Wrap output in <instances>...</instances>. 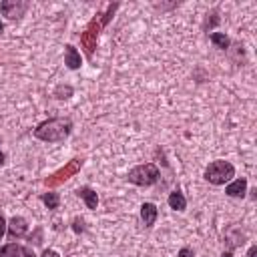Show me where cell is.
Returning a JSON list of instances; mask_svg holds the SVG:
<instances>
[{
    "instance_id": "obj_1",
    "label": "cell",
    "mask_w": 257,
    "mask_h": 257,
    "mask_svg": "<svg viewBox=\"0 0 257 257\" xmlns=\"http://www.w3.org/2000/svg\"><path fill=\"white\" fill-rule=\"evenodd\" d=\"M116 8H118V2L108 4V6H106V12L96 14V16L86 24L84 32L80 34V44H82V48H84V52H86L88 58L94 54V48H96V42H98V34H100V30L108 24V20H110L112 14L116 12Z\"/></svg>"
},
{
    "instance_id": "obj_2",
    "label": "cell",
    "mask_w": 257,
    "mask_h": 257,
    "mask_svg": "<svg viewBox=\"0 0 257 257\" xmlns=\"http://www.w3.org/2000/svg\"><path fill=\"white\" fill-rule=\"evenodd\" d=\"M70 131H72L70 118H48L34 128V137L44 143H60L70 135Z\"/></svg>"
},
{
    "instance_id": "obj_3",
    "label": "cell",
    "mask_w": 257,
    "mask_h": 257,
    "mask_svg": "<svg viewBox=\"0 0 257 257\" xmlns=\"http://www.w3.org/2000/svg\"><path fill=\"white\" fill-rule=\"evenodd\" d=\"M159 177H161L159 167H157V165H153V163L139 165V167L131 169V171H128V175H126L128 183L139 185V187H151V185H155V183L159 181Z\"/></svg>"
},
{
    "instance_id": "obj_4",
    "label": "cell",
    "mask_w": 257,
    "mask_h": 257,
    "mask_svg": "<svg viewBox=\"0 0 257 257\" xmlns=\"http://www.w3.org/2000/svg\"><path fill=\"white\" fill-rule=\"evenodd\" d=\"M235 177V167L229 161H213L205 169V179L211 185H225Z\"/></svg>"
},
{
    "instance_id": "obj_5",
    "label": "cell",
    "mask_w": 257,
    "mask_h": 257,
    "mask_svg": "<svg viewBox=\"0 0 257 257\" xmlns=\"http://www.w3.org/2000/svg\"><path fill=\"white\" fill-rule=\"evenodd\" d=\"M80 167H82V159H72V161H68L64 167H60L58 171H54L50 177H46V179H44V185H46V187H58V185H62L64 181H68L70 177H74V175L80 171Z\"/></svg>"
},
{
    "instance_id": "obj_6",
    "label": "cell",
    "mask_w": 257,
    "mask_h": 257,
    "mask_svg": "<svg viewBox=\"0 0 257 257\" xmlns=\"http://www.w3.org/2000/svg\"><path fill=\"white\" fill-rule=\"evenodd\" d=\"M26 10H28L26 0H4V2H0V12L8 20H18L20 16H24Z\"/></svg>"
},
{
    "instance_id": "obj_7",
    "label": "cell",
    "mask_w": 257,
    "mask_h": 257,
    "mask_svg": "<svg viewBox=\"0 0 257 257\" xmlns=\"http://www.w3.org/2000/svg\"><path fill=\"white\" fill-rule=\"evenodd\" d=\"M0 257H36L30 247H22L18 243H8L0 247Z\"/></svg>"
},
{
    "instance_id": "obj_8",
    "label": "cell",
    "mask_w": 257,
    "mask_h": 257,
    "mask_svg": "<svg viewBox=\"0 0 257 257\" xmlns=\"http://www.w3.org/2000/svg\"><path fill=\"white\" fill-rule=\"evenodd\" d=\"M8 235L12 237V239H18V237H24L26 235V231H28V223H26V219L24 217H12L10 221H8Z\"/></svg>"
},
{
    "instance_id": "obj_9",
    "label": "cell",
    "mask_w": 257,
    "mask_h": 257,
    "mask_svg": "<svg viewBox=\"0 0 257 257\" xmlns=\"http://www.w3.org/2000/svg\"><path fill=\"white\" fill-rule=\"evenodd\" d=\"M157 217H159L157 205H153V203H143L141 205V219H143L145 227H153L155 221H157Z\"/></svg>"
},
{
    "instance_id": "obj_10",
    "label": "cell",
    "mask_w": 257,
    "mask_h": 257,
    "mask_svg": "<svg viewBox=\"0 0 257 257\" xmlns=\"http://www.w3.org/2000/svg\"><path fill=\"white\" fill-rule=\"evenodd\" d=\"M64 48H66V50H64V64H66L70 70L80 68V64H82V60H80V52H78L72 44H66Z\"/></svg>"
},
{
    "instance_id": "obj_11",
    "label": "cell",
    "mask_w": 257,
    "mask_h": 257,
    "mask_svg": "<svg viewBox=\"0 0 257 257\" xmlns=\"http://www.w3.org/2000/svg\"><path fill=\"white\" fill-rule=\"evenodd\" d=\"M225 193H227L229 197H245V193H247V179H245V177L235 179L233 183H229V185L225 187Z\"/></svg>"
},
{
    "instance_id": "obj_12",
    "label": "cell",
    "mask_w": 257,
    "mask_h": 257,
    "mask_svg": "<svg viewBox=\"0 0 257 257\" xmlns=\"http://www.w3.org/2000/svg\"><path fill=\"white\" fill-rule=\"evenodd\" d=\"M76 195L86 203L88 209H96V205H98V195H96L90 187H78V189H76Z\"/></svg>"
},
{
    "instance_id": "obj_13",
    "label": "cell",
    "mask_w": 257,
    "mask_h": 257,
    "mask_svg": "<svg viewBox=\"0 0 257 257\" xmlns=\"http://www.w3.org/2000/svg\"><path fill=\"white\" fill-rule=\"evenodd\" d=\"M169 207L175 209V211H185L187 209V199H185V195L179 189L169 195Z\"/></svg>"
},
{
    "instance_id": "obj_14",
    "label": "cell",
    "mask_w": 257,
    "mask_h": 257,
    "mask_svg": "<svg viewBox=\"0 0 257 257\" xmlns=\"http://www.w3.org/2000/svg\"><path fill=\"white\" fill-rule=\"evenodd\" d=\"M211 42H213L217 48H221V50L229 48V38H227V34H223V32H211Z\"/></svg>"
},
{
    "instance_id": "obj_15",
    "label": "cell",
    "mask_w": 257,
    "mask_h": 257,
    "mask_svg": "<svg viewBox=\"0 0 257 257\" xmlns=\"http://www.w3.org/2000/svg\"><path fill=\"white\" fill-rule=\"evenodd\" d=\"M40 199H42V203H44L48 209H58V203H60L58 193H42Z\"/></svg>"
},
{
    "instance_id": "obj_16",
    "label": "cell",
    "mask_w": 257,
    "mask_h": 257,
    "mask_svg": "<svg viewBox=\"0 0 257 257\" xmlns=\"http://www.w3.org/2000/svg\"><path fill=\"white\" fill-rule=\"evenodd\" d=\"M54 96L60 98V100L70 98V96H72V86H68V84H58V86L54 88Z\"/></svg>"
},
{
    "instance_id": "obj_17",
    "label": "cell",
    "mask_w": 257,
    "mask_h": 257,
    "mask_svg": "<svg viewBox=\"0 0 257 257\" xmlns=\"http://www.w3.org/2000/svg\"><path fill=\"white\" fill-rule=\"evenodd\" d=\"M72 231H74V233H82V231H84V221H82L80 217H74V219H72Z\"/></svg>"
},
{
    "instance_id": "obj_18",
    "label": "cell",
    "mask_w": 257,
    "mask_h": 257,
    "mask_svg": "<svg viewBox=\"0 0 257 257\" xmlns=\"http://www.w3.org/2000/svg\"><path fill=\"white\" fill-rule=\"evenodd\" d=\"M179 257H195V251H193L191 247H183V249L179 251Z\"/></svg>"
},
{
    "instance_id": "obj_19",
    "label": "cell",
    "mask_w": 257,
    "mask_h": 257,
    "mask_svg": "<svg viewBox=\"0 0 257 257\" xmlns=\"http://www.w3.org/2000/svg\"><path fill=\"white\" fill-rule=\"evenodd\" d=\"M211 16H213V18H207V20H205V28H209V26H215V24L219 22V18H217V14H215V12H213Z\"/></svg>"
},
{
    "instance_id": "obj_20",
    "label": "cell",
    "mask_w": 257,
    "mask_h": 257,
    "mask_svg": "<svg viewBox=\"0 0 257 257\" xmlns=\"http://www.w3.org/2000/svg\"><path fill=\"white\" fill-rule=\"evenodd\" d=\"M6 233V219L0 215V239H2V235Z\"/></svg>"
},
{
    "instance_id": "obj_21",
    "label": "cell",
    "mask_w": 257,
    "mask_h": 257,
    "mask_svg": "<svg viewBox=\"0 0 257 257\" xmlns=\"http://www.w3.org/2000/svg\"><path fill=\"white\" fill-rule=\"evenodd\" d=\"M42 257H60L54 249H44V253H42Z\"/></svg>"
},
{
    "instance_id": "obj_22",
    "label": "cell",
    "mask_w": 257,
    "mask_h": 257,
    "mask_svg": "<svg viewBox=\"0 0 257 257\" xmlns=\"http://www.w3.org/2000/svg\"><path fill=\"white\" fill-rule=\"evenodd\" d=\"M247 257H257V245H253V247L249 249V253H247Z\"/></svg>"
},
{
    "instance_id": "obj_23",
    "label": "cell",
    "mask_w": 257,
    "mask_h": 257,
    "mask_svg": "<svg viewBox=\"0 0 257 257\" xmlns=\"http://www.w3.org/2000/svg\"><path fill=\"white\" fill-rule=\"evenodd\" d=\"M4 161H6V157H4V153H0V165H4Z\"/></svg>"
},
{
    "instance_id": "obj_24",
    "label": "cell",
    "mask_w": 257,
    "mask_h": 257,
    "mask_svg": "<svg viewBox=\"0 0 257 257\" xmlns=\"http://www.w3.org/2000/svg\"><path fill=\"white\" fill-rule=\"evenodd\" d=\"M223 257H233V253H231V251H225V253H223Z\"/></svg>"
},
{
    "instance_id": "obj_25",
    "label": "cell",
    "mask_w": 257,
    "mask_h": 257,
    "mask_svg": "<svg viewBox=\"0 0 257 257\" xmlns=\"http://www.w3.org/2000/svg\"><path fill=\"white\" fill-rule=\"evenodd\" d=\"M2 32H4V24L0 22V34H2Z\"/></svg>"
}]
</instances>
